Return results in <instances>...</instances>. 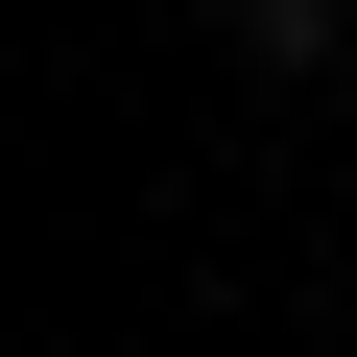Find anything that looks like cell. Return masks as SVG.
<instances>
[{
	"instance_id": "6da1fadb",
	"label": "cell",
	"mask_w": 357,
	"mask_h": 357,
	"mask_svg": "<svg viewBox=\"0 0 357 357\" xmlns=\"http://www.w3.org/2000/svg\"><path fill=\"white\" fill-rule=\"evenodd\" d=\"M238 48H262V72H333V48H357V0H238Z\"/></svg>"
},
{
	"instance_id": "7a4b0ae2",
	"label": "cell",
	"mask_w": 357,
	"mask_h": 357,
	"mask_svg": "<svg viewBox=\"0 0 357 357\" xmlns=\"http://www.w3.org/2000/svg\"><path fill=\"white\" fill-rule=\"evenodd\" d=\"M215 24H238V0H215Z\"/></svg>"
}]
</instances>
